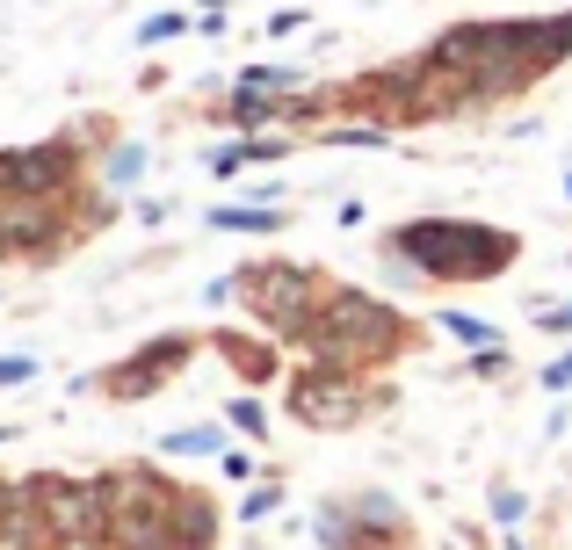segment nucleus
Wrapping results in <instances>:
<instances>
[{
    "label": "nucleus",
    "mask_w": 572,
    "mask_h": 550,
    "mask_svg": "<svg viewBox=\"0 0 572 550\" xmlns=\"http://www.w3.org/2000/svg\"><path fill=\"white\" fill-rule=\"evenodd\" d=\"M189 348H196V341H182V333H174V341H153L138 362L109 370V377H102V391H116V399H145V391H153L167 370H182V362H189Z\"/></svg>",
    "instance_id": "obj_1"
},
{
    "label": "nucleus",
    "mask_w": 572,
    "mask_h": 550,
    "mask_svg": "<svg viewBox=\"0 0 572 550\" xmlns=\"http://www.w3.org/2000/svg\"><path fill=\"white\" fill-rule=\"evenodd\" d=\"M210 225H218V232H276L283 218H276V210H210Z\"/></svg>",
    "instance_id": "obj_2"
},
{
    "label": "nucleus",
    "mask_w": 572,
    "mask_h": 550,
    "mask_svg": "<svg viewBox=\"0 0 572 550\" xmlns=\"http://www.w3.org/2000/svg\"><path fill=\"white\" fill-rule=\"evenodd\" d=\"M442 326L457 333V341H471V348H493V341H500V333H493L486 319H471V312H442Z\"/></svg>",
    "instance_id": "obj_3"
},
{
    "label": "nucleus",
    "mask_w": 572,
    "mask_h": 550,
    "mask_svg": "<svg viewBox=\"0 0 572 550\" xmlns=\"http://www.w3.org/2000/svg\"><path fill=\"white\" fill-rule=\"evenodd\" d=\"M210 449H225V442H218V427H189V435H167V456H210Z\"/></svg>",
    "instance_id": "obj_4"
},
{
    "label": "nucleus",
    "mask_w": 572,
    "mask_h": 550,
    "mask_svg": "<svg viewBox=\"0 0 572 550\" xmlns=\"http://www.w3.org/2000/svg\"><path fill=\"white\" fill-rule=\"evenodd\" d=\"M138 167H145L138 145H116V152H109V181H138Z\"/></svg>",
    "instance_id": "obj_5"
},
{
    "label": "nucleus",
    "mask_w": 572,
    "mask_h": 550,
    "mask_svg": "<svg viewBox=\"0 0 572 550\" xmlns=\"http://www.w3.org/2000/svg\"><path fill=\"white\" fill-rule=\"evenodd\" d=\"M276 500H283V493H276V485H261V493H247V507H239V522H261V514H268V507H276Z\"/></svg>",
    "instance_id": "obj_6"
},
{
    "label": "nucleus",
    "mask_w": 572,
    "mask_h": 550,
    "mask_svg": "<svg viewBox=\"0 0 572 550\" xmlns=\"http://www.w3.org/2000/svg\"><path fill=\"white\" fill-rule=\"evenodd\" d=\"M182 29H189L182 15H153V22H145V44H160V37H182Z\"/></svg>",
    "instance_id": "obj_7"
},
{
    "label": "nucleus",
    "mask_w": 572,
    "mask_h": 550,
    "mask_svg": "<svg viewBox=\"0 0 572 550\" xmlns=\"http://www.w3.org/2000/svg\"><path fill=\"white\" fill-rule=\"evenodd\" d=\"M218 464H225V478H254V456L247 449H218Z\"/></svg>",
    "instance_id": "obj_8"
},
{
    "label": "nucleus",
    "mask_w": 572,
    "mask_h": 550,
    "mask_svg": "<svg viewBox=\"0 0 572 550\" xmlns=\"http://www.w3.org/2000/svg\"><path fill=\"white\" fill-rule=\"evenodd\" d=\"M22 377H37V362H29V355H8V362H0V384H22Z\"/></svg>",
    "instance_id": "obj_9"
},
{
    "label": "nucleus",
    "mask_w": 572,
    "mask_h": 550,
    "mask_svg": "<svg viewBox=\"0 0 572 550\" xmlns=\"http://www.w3.org/2000/svg\"><path fill=\"white\" fill-rule=\"evenodd\" d=\"M232 420L247 427V435H268V427H261V406H254V399H239V406H232Z\"/></svg>",
    "instance_id": "obj_10"
},
{
    "label": "nucleus",
    "mask_w": 572,
    "mask_h": 550,
    "mask_svg": "<svg viewBox=\"0 0 572 550\" xmlns=\"http://www.w3.org/2000/svg\"><path fill=\"white\" fill-rule=\"evenodd\" d=\"M544 384H551V391H565V384H572V355H558V362H551V377H544Z\"/></svg>",
    "instance_id": "obj_11"
}]
</instances>
